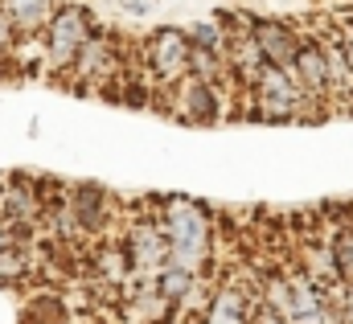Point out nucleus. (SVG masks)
I'll use <instances>...</instances> for the list:
<instances>
[{
    "label": "nucleus",
    "mask_w": 353,
    "mask_h": 324,
    "mask_svg": "<svg viewBox=\"0 0 353 324\" xmlns=\"http://www.w3.org/2000/svg\"><path fill=\"white\" fill-rule=\"evenodd\" d=\"M329 300H333V287H325L308 271L275 275L263 287V304H271L292 324H341V308L329 304Z\"/></svg>",
    "instance_id": "nucleus-1"
},
{
    "label": "nucleus",
    "mask_w": 353,
    "mask_h": 324,
    "mask_svg": "<svg viewBox=\"0 0 353 324\" xmlns=\"http://www.w3.org/2000/svg\"><path fill=\"white\" fill-rule=\"evenodd\" d=\"M161 222H165V234H169V259L193 267V271H205V263L214 254V222H210V214L197 201L173 197V201H165Z\"/></svg>",
    "instance_id": "nucleus-2"
},
{
    "label": "nucleus",
    "mask_w": 353,
    "mask_h": 324,
    "mask_svg": "<svg viewBox=\"0 0 353 324\" xmlns=\"http://www.w3.org/2000/svg\"><path fill=\"white\" fill-rule=\"evenodd\" d=\"M94 37V21L83 4H58V12L46 25V58L54 70H66L79 62V54L87 50V41Z\"/></svg>",
    "instance_id": "nucleus-3"
},
{
    "label": "nucleus",
    "mask_w": 353,
    "mask_h": 324,
    "mask_svg": "<svg viewBox=\"0 0 353 324\" xmlns=\"http://www.w3.org/2000/svg\"><path fill=\"white\" fill-rule=\"evenodd\" d=\"M251 99H255V115L259 119H275V123L304 119V107L312 103L304 94V86L296 82V74L292 70H279V66H267L263 74L255 79Z\"/></svg>",
    "instance_id": "nucleus-4"
},
{
    "label": "nucleus",
    "mask_w": 353,
    "mask_h": 324,
    "mask_svg": "<svg viewBox=\"0 0 353 324\" xmlns=\"http://www.w3.org/2000/svg\"><path fill=\"white\" fill-rule=\"evenodd\" d=\"M148 66L161 82H181L193 74V41L181 29H161L148 41Z\"/></svg>",
    "instance_id": "nucleus-5"
},
{
    "label": "nucleus",
    "mask_w": 353,
    "mask_h": 324,
    "mask_svg": "<svg viewBox=\"0 0 353 324\" xmlns=\"http://www.w3.org/2000/svg\"><path fill=\"white\" fill-rule=\"evenodd\" d=\"M123 243L132 250V263H136V275H140V279H152V275L169 263V234H165V222H161V218L136 222V226L123 234Z\"/></svg>",
    "instance_id": "nucleus-6"
},
{
    "label": "nucleus",
    "mask_w": 353,
    "mask_h": 324,
    "mask_svg": "<svg viewBox=\"0 0 353 324\" xmlns=\"http://www.w3.org/2000/svg\"><path fill=\"white\" fill-rule=\"evenodd\" d=\"M251 37L263 50L267 62L279 66V70H292L296 58H300V50H304V37L292 25H283V21H251Z\"/></svg>",
    "instance_id": "nucleus-7"
},
{
    "label": "nucleus",
    "mask_w": 353,
    "mask_h": 324,
    "mask_svg": "<svg viewBox=\"0 0 353 324\" xmlns=\"http://www.w3.org/2000/svg\"><path fill=\"white\" fill-rule=\"evenodd\" d=\"M292 74H296V82L304 86V94L312 103L333 99V74H329V50H325V41H304Z\"/></svg>",
    "instance_id": "nucleus-8"
},
{
    "label": "nucleus",
    "mask_w": 353,
    "mask_h": 324,
    "mask_svg": "<svg viewBox=\"0 0 353 324\" xmlns=\"http://www.w3.org/2000/svg\"><path fill=\"white\" fill-rule=\"evenodd\" d=\"M176 115L185 123H214L218 119V82H205V79H197V74L181 79Z\"/></svg>",
    "instance_id": "nucleus-9"
},
{
    "label": "nucleus",
    "mask_w": 353,
    "mask_h": 324,
    "mask_svg": "<svg viewBox=\"0 0 353 324\" xmlns=\"http://www.w3.org/2000/svg\"><path fill=\"white\" fill-rule=\"evenodd\" d=\"M255 304L259 300H251L243 283H222L214 292L201 324H255Z\"/></svg>",
    "instance_id": "nucleus-10"
},
{
    "label": "nucleus",
    "mask_w": 353,
    "mask_h": 324,
    "mask_svg": "<svg viewBox=\"0 0 353 324\" xmlns=\"http://www.w3.org/2000/svg\"><path fill=\"white\" fill-rule=\"evenodd\" d=\"M70 210H74V218H79L83 234H99V230L107 226V218L115 214L111 197H107L103 189H94V185H83V189H74V193H70Z\"/></svg>",
    "instance_id": "nucleus-11"
},
{
    "label": "nucleus",
    "mask_w": 353,
    "mask_h": 324,
    "mask_svg": "<svg viewBox=\"0 0 353 324\" xmlns=\"http://www.w3.org/2000/svg\"><path fill=\"white\" fill-rule=\"evenodd\" d=\"M0 12L8 17L17 33H41L50 17L58 12V4L54 0H0Z\"/></svg>",
    "instance_id": "nucleus-12"
},
{
    "label": "nucleus",
    "mask_w": 353,
    "mask_h": 324,
    "mask_svg": "<svg viewBox=\"0 0 353 324\" xmlns=\"http://www.w3.org/2000/svg\"><path fill=\"white\" fill-rule=\"evenodd\" d=\"M197 275H201V271H193V267L169 259V263L152 275V283H157V292H161L169 304H185V300H193V292H197Z\"/></svg>",
    "instance_id": "nucleus-13"
},
{
    "label": "nucleus",
    "mask_w": 353,
    "mask_h": 324,
    "mask_svg": "<svg viewBox=\"0 0 353 324\" xmlns=\"http://www.w3.org/2000/svg\"><path fill=\"white\" fill-rule=\"evenodd\" d=\"M4 214L8 218H17L21 226L25 222H37L41 218V210H46V197L37 193V185H29V181H8V189H4Z\"/></svg>",
    "instance_id": "nucleus-14"
},
{
    "label": "nucleus",
    "mask_w": 353,
    "mask_h": 324,
    "mask_svg": "<svg viewBox=\"0 0 353 324\" xmlns=\"http://www.w3.org/2000/svg\"><path fill=\"white\" fill-rule=\"evenodd\" d=\"M333 259H337V271H341V279H353V226H341L333 239Z\"/></svg>",
    "instance_id": "nucleus-15"
},
{
    "label": "nucleus",
    "mask_w": 353,
    "mask_h": 324,
    "mask_svg": "<svg viewBox=\"0 0 353 324\" xmlns=\"http://www.w3.org/2000/svg\"><path fill=\"white\" fill-rule=\"evenodd\" d=\"M185 33H189V41H193L197 50H226L218 25H205V21H201V25H193V29H185Z\"/></svg>",
    "instance_id": "nucleus-16"
},
{
    "label": "nucleus",
    "mask_w": 353,
    "mask_h": 324,
    "mask_svg": "<svg viewBox=\"0 0 353 324\" xmlns=\"http://www.w3.org/2000/svg\"><path fill=\"white\" fill-rule=\"evenodd\" d=\"M21 275H25V254H21V246L0 250V279H21Z\"/></svg>",
    "instance_id": "nucleus-17"
},
{
    "label": "nucleus",
    "mask_w": 353,
    "mask_h": 324,
    "mask_svg": "<svg viewBox=\"0 0 353 324\" xmlns=\"http://www.w3.org/2000/svg\"><path fill=\"white\" fill-rule=\"evenodd\" d=\"M337 296H341V324H353V279H345L341 287H337Z\"/></svg>",
    "instance_id": "nucleus-18"
},
{
    "label": "nucleus",
    "mask_w": 353,
    "mask_h": 324,
    "mask_svg": "<svg viewBox=\"0 0 353 324\" xmlns=\"http://www.w3.org/2000/svg\"><path fill=\"white\" fill-rule=\"evenodd\" d=\"M255 324H292V321H288V316H279L271 304H263V300H259V304H255Z\"/></svg>",
    "instance_id": "nucleus-19"
},
{
    "label": "nucleus",
    "mask_w": 353,
    "mask_h": 324,
    "mask_svg": "<svg viewBox=\"0 0 353 324\" xmlns=\"http://www.w3.org/2000/svg\"><path fill=\"white\" fill-rule=\"evenodd\" d=\"M33 324H62V312H58V308H37Z\"/></svg>",
    "instance_id": "nucleus-20"
},
{
    "label": "nucleus",
    "mask_w": 353,
    "mask_h": 324,
    "mask_svg": "<svg viewBox=\"0 0 353 324\" xmlns=\"http://www.w3.org/2000/svg\"><path fill=\"white\" fill-rule=\"evenodd\" d=\"M152 4H157V0H123V8H128V12H136V17L152 12Z\"/></svg>",
    "instance_id": "nucleus-21"
},
{
    "label": "nucleus",
    "mask_w": 353,
    "mask_h": 324,
    "mask_svg": "<svg viewBox=\"0 0 353 324\" xmlns=\"http://www.w3.org/2000/svg\"><path fill=\"white\" fill-rule=\"evenodd\" d=\"M341 45H345V58H350V66H353V25L341 29Z\"/></svg>",
    "instance_id": "nucleus-22"
}]
</instances>
